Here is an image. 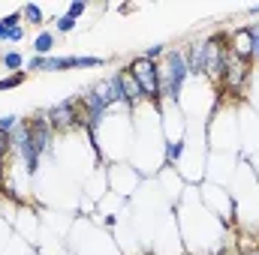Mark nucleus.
Instances as JSON below:
<instances>
[{"mask_svg":"<svg viewBox=\"0 0 259 255\" xmlns=\"http://www.w3.org/2000/svg\"><path fill=\"white\" fill-rule=\"evenodd\" d=\"M0 177H3V162H0Z\"/></svg>","mask_w":259,"mask_h":255,"instance_id":"a211bd4d","label":"nucleus"},{"mask_svg":"<svg viewBox=\"0 0 259 255\" xmlns=\"http://www.w3.org/2000/svg\"><path fill=\"white\" fill-rule=\"evenodd\" d=\"M157 66H160V96L178 102V99H181V90H184V84H187V78H190L184 51L169 48V51L163 54V63H157Z\"/></svg>","mask_w":259,"mask_h":255,"instance_id":"f257e3e1","label":"nucleus"},{"mask_svg":"<svg viewBox=\"0 0 259 255\" xmlns=\"http://www.w3.org/2000/svg\"><path fill=\"white\" fill-rule=\"evenodd\" d=\"M241 255H259V249H244Z\"/></svg>","mask_w":259,"mask_h":255,"instance_id":"f3484780","label":"nucleus"},{"mask_svg":"<svg viewBox=\"0 0 259 255\" xmlns=\"http://www.w3.org/2000/svg\"><path fill=\"white\" fill-rule=\"evenodd\" d=\"M55 30H39L36 36H33V54L36 57H52V51H55Z\"/></svg>","mask_w":259,"mask_h":255,"instance_id":"39448f33","label":"nucleus"},{"mask_svg":"<svg viewBox=\"0 0 259 255\" xmlns=\"http://www.w3.org/2000/svg\"><path fill=\"white\" fill-rule=\"evenodd\" d=\"M127 69H130V75L136 78V84L142 87L145 99L154 102V105H160V102H163V96H160V66L151 63V60H145V57L139 54L136 60H130Z\"/></svg>","mask_w":259,"mask_h":255,"instance_id":"f03ea898","label":"nucleus"},{"mask_svg":"<svg viewBox=\"0 0 259 255\" xmlns=\"http://www.w3.org/2000/svg\"><path fill=\"white\" fill-rule=\"evenodd\" d=\"M84 12H88V3H84V0H72V3L66 6V15H69L72 21H78Z\"/></svg>","mask_w":259,"mask_h":255,"instance_id":"9b49d317","label":"nucleus"},{"mask_svg":"<svg viewBox=\"0 0 259 255\" xmlns=\"http://www.w3.org/2000/svg\"><path fill=\"white\" fill-rule=\"evenodd\" d=\"M24 63H27V60H24L18 51H6V54L0 57V66H6L9 72H24Z\"/></svg>","mask_w":259,"mask_h":255,"instance_id":"0eeeda50","label":"nucleus"},{"mask_svg":"<svg viewBox=\"0 0 259 255\" xmlns=\"http://www.w3.org/2000/svg\"><path fill=\"white\" fill-rule=\"evenodd\" d=\"M3 36H6V24H3V18H0V42H3Z\"/></svg>","mask_w":259,"mask_h":255,"instance_id":"2eb2a0df","label":"nucleus"},{"mask_svg":"<svg viewBox=\"0 0 259 255\" xmlns=\"http://www.w3.org/2000/svg\"><path fill=\"white\" fill-rule=\"evenodd\" d=\"M118 75H121V102L130 105V108L139 105V102H145V93H142V87L136 84V78L130 75V69H121Z\"/></svg>","mask_w":259,"mask_h":255,"instance_id":"20e7f679","label":"nucleus"},{"mask_svg":"<svg viewBox=\"0 0 259 255\" xmlns=\"http://www.w3.org/2000/svg\"><path fill=\"white\" fill-rule=\"evenodd\" d=\"M247 15H259V3H256V6H250V9H247Z\"/></svg>","mask_w":259,"mask_h":255,"instance_id":"dca6fc26","label":"nucleus"},{"mask_svg":"<svg viewBox=\"0 0 259 255\" xmlns=\"http://www.w3.org/2000/svg\"><path fill=\"white\" fill-rule=\"evenodd\" d=\"M181 156H184V138H169L166 141V162L175 165Z\"/></svg>","mask_w":259,"mask_h":255,"instance_id":"423d86ee","label":"nucleus"},{"mask_svg":"<svg viewBox=\"0 0 259 255\" xmlns=\"http://www.w3.org/2000/svg\"><path fill=\"white\" fill-rule=\"evenodd\" d=\"M27 81V72H12L6 78H0V90H12V87H21Z\"/></svg>","mask_w":259,"mask_h":255,"instance_id":"1a4fd4ad","label":"nucleus"},{"mask_svg":"<svg viewBox=\"0 0 259 255\" xmlns=\"http://www.w3.org/2000/svg\"><path fill=\"white\" fill-rule=\"evenodd\" d=\"M46 120L55 132H69V129H81V108L78 99H64L58 105H52L46 111Z\"/></svg>","mask_w":259,"mask_h":255,"instance_id":"7ed1b4c3","label":"nucleus"},{"mask_svg":"<svg viewBox=\"0 0 259 255\" xmlns=\"http://www.w3.org/2000/svg\"><path fill=\"white\" fill-rule=\"evenodd\" d=\"M55 30H58V33H69V30H75V21H72L69 15H58V18H55Z\"/></svg>","mask_w":259,"mask_h":255,"instance_id":"ddd939ff","label":"nucleus"},{"mask_svg":"<svg viewBox=\"0 0 259 255\" xmlns=\"http://www.w3.org/2000/svg\"><path fill=\"white\" fill-rule=\"evenodd\" d=\"M21 18H24V21H30V24H42V21H46L42 9H39L36 3H27V6H21Z\"/></svg>","mask_w":259,"mask_h":255,"instance_id":"6e6552de","label":"nucleus"},{"mask_svg":"<svg viewBox=\"0 0 259 255\" xmlns=\"http://www.w3.org/2000/svg\"><path fill=\"white\" fill-rule=\"evenodd\" d=\"M18 123H21V117H18V114H3V117H0V132H9V135H12Z\"/></svg>","mask_w":259,"mask_h":255,"instance_id":"f8f14e48","label":"nucleus"},{"mask_svg":"<svg viewBox=\"0 0 259 255\" xmlns=\"http://www.w3.org/2000/svg\"><path fill=\"white\" fill-rule=\"evenodd\" d=\"M163 54H166V45H163V42H154V45H148V48L142 51V57H145V60H151V63H157Z\"/></svg>","mask_w":259,"mask_h":255,"instance_id":"9d476101","label":"nucleus"},{"mask_svg":"<svg viewBox=\"0 0 259 255\" xmlns=\"http://www.w3.org/2000/svg\"><path fill=\"white\" fill-rule=\"evenodd\" d=\"M9 150H12V135L9 132H0V162L9 156Z\"/></svg>","mask_w":259,"mask_h":255,"instance_id":"4468645a","label":"nucleus"}]
</instances>
